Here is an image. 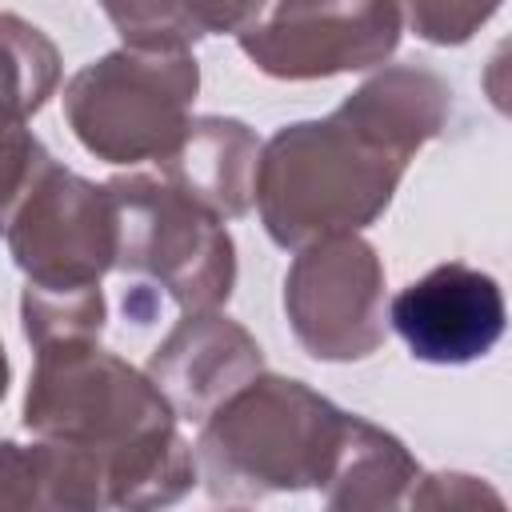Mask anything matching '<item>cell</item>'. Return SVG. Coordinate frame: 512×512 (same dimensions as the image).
Here are the masks:
<instances>
[{"instance_id":"18","label":"cell","mask_w":512,"mask_h":512,"mask_svg":"<svg viewBox=\"0 0 512 512\" xmlns=\"http://www.w3.org/2000/svg\"><path fill=\"white\" fill-rule=\"evenodd\" d=\"M52 152L40 144V136L28 124L0 120V236L8 228V216L16 212L20 196L32 188V180L44 172Z\"/></svg>"},{"instance_id":"16","label":"cell","mask_w":512,"mask_h":512,"mask_svg":"<svg viewBox=\"0 0 512 512\" xmlns=\"http://www.w3.org/2000/svg\"><path fill=\"white\" fill-rule=\"evenodd\" d=\"M100 8L132 48H192L200 40L176 0H100Z\"/></svg>"},{"instance_id":"15","label":"cell","mask_w":512,"mask_h":512,"mask_svg":"<svg viewBox=\"0 0 512 512\" xmlns=\"http://www.w3.org/2000/svg\"><path fill=\"white\" fill-rule=\"evenodd\" d=\"M108 320L104 288H36L20 292V328L32 348L52 340H100Z\"/></svg>"},{"instance_id":"14","label":"cell","mask_w":512,"mask_h":512,"mask_svg":"<svg viewBox=\"0 0 512 512\" xmlns=\"http://www.w3.org/2000/svg\"><path fill=\"white\" fill-rule=\"evenodd\" d=\"M60 88V48L24 16L0 12V120L28 124Z\"/></svg>"},{"instance_id":"6","label":"cell","mask_w":512,"mask_h":512,"mask_svg":"<svg viewBox=\"0 0 512 512\" xmlns=\"http://www.w3.org/2000/svg\"><path fill=\"white\" fill-rule=\"evenodd\" d=\"M280 300L296 344L312 360L352 364L384 344V260L360 232L296 248Z\"/></svg>"},{"instance_id":"13","label":"cell","mask_w":512,"mask_h":512,"mask_svg":"<svg viewBox=\"0 0 512 512\" xmlns=\"http://www.w3.org/2000/svg\"><path fill=\"white\" fill-rule=\"evenodd\" d=\"M420 472L424 468L416 464V456L404 448L400 436L348 412V428L320 496L336 512H384L404 504Z\"/></svg>"},{"instance_id":"20","label":"cell","mask_w":512,"mask_h":512,"mask_svg":"<svg viewBox=\"0 0 512 512\" xmlns=\"http://www.w3.org/2000/svg\"><path fill=\"white\" fill-rule=\"evenodd\" d=\"M184 20L192 24L196 36H224V32H244L248 24L260 20L268 0H176Z\"/></svg>"},{"instance_id":"5","label":"cell","mask_w":512,"mask_h":512,"mask_svg":"<svg viewBox=\"0 0 512 512\" xmlns=\"http://www.w3.org/2000/svg\"><path fill=\"white\" fill-rule=\"evenodd\" d=\"M116 200V268L148 276L184 312L228 304L236 288V244L212 208L180 192L160 172L112 176Z\"/></svg>"},{"instance_id":"19","label":"cell","mask_w":512,"mask_h":512,"mask_svg":"<svg viewBox=\"0 0 512 512\" xmlns=\"http://www.w3.org/2000/svg\"><path fill=\"white\" fill-rule=\"evenodd\" d=\"M408 508H504V496L468 472H420L404 496Z\"/></svg>"},{"instance_id":"2","label":"cell","mask_w":512,"mask_h":512,"mask_svg":"<svg viewBox=\"0 0 512 512\" xmlns=\"http://www.w3.org/2000/svg\"><path fill=\"white\" fill-rule=\"evenodd\" d=\"M344 428L348 412L304 380L256 372L200 420L192 448L216 504H260L280 492H320Z\"/></svg>"},{"instance_id":"9","label":"cell","mask_w":512,"mask_h":512,"mask_svg":"<svg viewBox=\"0 0 512 512\" xmlns=\"http://www.w3.org/2000/svg\"><path fill=\"white\" fill-rule=\"evenodd\" d=\"M504 292L496 276L448 260L404 284L388 304V324L420 364H472L484 360L504 336Z\"/></svg>"},{"instance_id":"8","label":"cell","mask_w":512,"mask_h":512,"mask_svg":"<svg viewBox=\"0 0 512 512\" xmlns=\"http://www.w3.org/2000/svg\"><path fill=\"white\" fill-rule=\"evenodd\" d=\"M404 32L400 0H276L236 32L240 52L276 80H324L384 64Z\"/></svg>"},{"instance_id":"1","label":"cell","mask_w":512,"mask_h":512,"mask_svg":"<svg viewBox=\"0 0 512 512\" xmlns=\"http://www.w3.org/2000/svg\"><path fill=\"white\" fill-rule=\"evenodd\" d=\"M416 152L348 100L320 120L276 128L256 156L252 204L272 244L304 248L376 224Z\"/></svg>"},{"instance_id":"4","label":"cell","mask_w":512,"mask_h":512,"mask_svg":"<svg viewBox=\"0 0 512 512\" xmlns=\"http://www.w3.org/2000/svg\"><path fill=\"white\" fill-rule=\"evenodd\" d=\"M200 64L188 48H112L64 84L72 136L104 164L160 160L192 120Z\"/></svg>"},{"instance_id":"10","label":"cell","mask_w":512,"mask_h":512,"mask_svg":"<svg viewBox=\"0 0 512 512\" xmlns=\"http://www.w3.org/2000/svg\"><path fill=\"white\" fill-rule=\"evenodd\" d=\"M148 380L164 392L176 420H204L228 392L264 372L256 336L220 308L184 312L148 356Z\"/></svg>"},{"instance_id":"11","label":"cell","mask_w":512,"mask_h":512,"mask_svg":"<svg viewBox=\"0 0 512 512\" xmlns=\"http://www.w3.org/2000/svg\"><path fill=\"white\" fill-rule=\"evenodd\" d=\"M112 508L108 456L36 436L0 440V512H100Z\"/></svg>"},{"instance_id":"7","label":"cell","mask_w":512,"mask_h":512,"mask_svg":"<svg viewBox=\"0 0 512 512\" xmlns=\"http://www.w3.org/2000/svg\"><path fill=\"white\" fill-rule=\"evenodd\" d=\"M116 200L108 184L48 160L8 216L4 240L24 284L92 288L116 268Z\"/></svg>"},{"instance_id":"12","label":"cell","mask_w":512,"mask_h":512,"mask_svg":"<svg viewBox=\"0 0 512 512\" xmlns=\"http://www.w3.org/2000/svg\"><path fill=\"white\" fill-rule=\"evenodd\" d=\"M260 140L236 116H192L180 140L156 160L160 176L200 200L224 220H240L252 208Z\"/></svg>"},{"instance_id":"3","label":"cell","mask_w":512,"mask_h":512,"mask_svg":"<svg viewBox=\"0 0 512 512\" xmlns=\"http://www.w3.org/2000/svg\"><path fill=\"white\" fill-rule=\"evenodd\" d=\"M20 420L32 436L108 456L112 476L176 436V412L148 372L100 348V340H52L32 348Z\"/></svg>"},{"instance_id":"17","label":"cell","mask_w":512,"mask_h":512,"mask_svg":"<svg viewBox=\"0 0 512 512\" xmlns=\"http://www.w3.org/2000/svg\"><path fill=\"white\" fill-rule=\"evenodd\" d=\"M504 0H400V12L408 28L436 48H460L468 44Z\"/></svg>"},{"instance_id":"21","label":"cell","mask_w":512,"mask_h":512,"mask_svg":"<svg viewBox=\"0 0 512 512\" xmlns=\"http://www.w3.org/2000/svg\"><path fill=\"white\" fill-rule=\"evenodd\" d=\"M8 376H12V368H8V352H4V344H0V400H4V392H8Z\"/></svg>"}]
</instances>
